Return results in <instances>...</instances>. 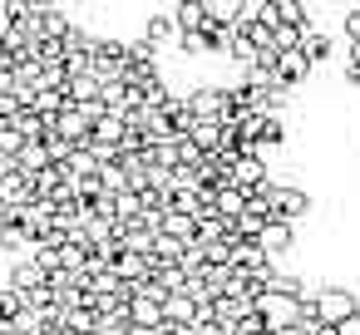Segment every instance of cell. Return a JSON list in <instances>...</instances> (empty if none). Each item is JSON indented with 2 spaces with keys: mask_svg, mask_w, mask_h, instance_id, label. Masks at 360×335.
<instances>
[{
  "mask_svg": "<svg viewBox=\"0 0 360 335\" xmlns=\"http://www.w3.org/2000/svg\"><path fill=\"white\" fill-rule=\"evenodd\" d=\"M266 202H271V222H291V227L316 207L306 188H296V183H276V178H271V197H266Z\"/></svg>",
  "mask_w": 360,
  "mask_h": 335,
  "instance_id": "obj_2",
  "label": "cell"
},
{
  "mask_svg": "<svg viewBox=\"0 0 360 335\" xmlns=\"http://www.w3.org/2000/svg\"><path fill=\"white\" fill-rule=\"evenodd\" d=\"M188 109L198 124H232V104H227V89L222 84H198L188 94Z\"/></svg>",
  "mask_w": 360,
  "mask_h": 335,
  "instance_id": "obj_4",
  "label": "cell"
},
{
  "mask_svg": "<svg viewBox=\"0 0 360 335\" xmlns=\"http://www.w3.org/2000/svg\"><path fill=\"white\" fill-rule=\"evenodd\" d=\"M153 232L143 227V222H134V227H119V251H134V256H153Z\"/></svg>",
  "mask_w": 360,
  "mask_h": 335,
  "instance_id": "obj_12",
  "label": "cell"
},
{
  "mask_svg": "<svg viewBox=\"0 0 360 335\" xmlns=\"http://www.w3.org/2000/svg\"><path fill=\"white\" fill-rule=\"evenodd\" d=\"M129 325H139V330H168V320H163V301H153V296H134L129 301Z\"/></svg>",
  "mask_w": 360,
  "mask_h": 335,
  "instance_id": "obj_8",
  "label": "cell"
},
{
  "mask_svg": "<svg viewBox=\"0 0 360 335\" xmlns=\"http://www.w3.org/2000/svg\"><path fill=\"white\" fill-rule=\"evenodd\" d=\"M266 183H271V173H266V163H262L257 153H237V158H227V188L257 192V188H266Z\"/></svg>",
  "mask_w": 360,
  "mask_h": 335,
  "instance_id": "obj_5",
  "label": "cell"
},
{
  "mask_svg": "<svg viewBox=\"0 0 360 335\" xmlns=\"http://www.w3.org/2000/svg\"><path fill=\"white\" fill-rule=\"evenodd\" d=\"M158 335H183V330H158Z\"/></svg>",
  "mask_w": 360,
  "mask_h": 335,
  "instance_id": "obj_21",
  "label": "cell"
},
{
  "mask_svg": "<svg viewBox=\"0 0 360 335\" xmlns=\"http://www.w3.org/2000/svg\"><path fill=\"white\" fill-rule=\"evenodd\" d=\"M311 70H316V65H311L301 50H291V55H281V60H276V79H281L286 89H301V84L311 79Z\"/></svg>",
  "mask_w": 360,
  "mask_h": 335,
  "instance_id": "obj_10",
  "label": "cell"
},
{
  "mask_svg": "<svg viewBox=\"0 0 360 335\" xmlns=\"http://www.w3.org/2000/svg\"><path fill=\"white\" fill-rule=\"evenodd\" d=\"M232 266H237V271H252V276L271 271V261H266V251H262L257 242H232Z\"/></svg>",
  "mask_w": 360,
  "mask_h": 335,
  "instance_id": "obj_11",
  "label": "cell"
},
{
  "mask_svg": "<svg viewBox=\"0 0 360 335\" xmlns=\"http://www.w3.org/2000/svg\"><path fill=\"white\" fill-rule=\"evenodd\" d=\"M257 247L266 251V261L276 266L281 256H291V247H296V227L291 222H266L262 227V237H257Z\"/></svg>",
  "mask_w": 360,
  "mask_h": 335,
  "instance_id": "obj_6",
  "label": "cell"
},
{
  "mask_svg": "<svg viewBox=\"0 0 360 335\" xmlns=\"http://www.w3.org/2000/svg\"><path fill=\"white\" fill-rule=\"evenodd\" d=\"M198 242H232V222H227V217H217V212L198 217Z\"/></svg>",
  "mask_w": 360,
  "mask_h": 335,
  "instance_id": "obj_15",
  "label": "cell"
},
{
  "mask_svg": "<svg viewBox=\"0 0 360 335\" xmlns=\"http://www.w3.org/2000/svg\"><path fill=\"white\" fill-rule=\"evenodd\" d=\"M237 6H242V0H207V25L237 30Z\"/></svg>",
  "mask_w": 360,
  "mask_h": 335,
  "instance_id": "obj_16",
  "label": "cell"
},
{
  "mask_svg": "<svg viewBox=\"0 0 360 335\" xmlns=\"http://www.w3.org/2000/svg\"><path fill=\"white\" fill-rule=\"evenodd\" d=\"M212 212H217V217H227V222H237V217L247 212V192H242V188H217Z\"/></svg>",
  "mask_w": 360,
  "mask_h": 335,
  "instance_id": "obj_13",
  "label": "cell"
},
{
  "mask_svg": "<svg viewBox=\"0 0 360 335\" xmlns=\"http://www.w3.org/2000/svg\"><path fill=\"white\" fill-rule=\"evenodd\" d=\"M316 315H321L326 325H345L350 315H360L355 286H321V291H316Z\"/></svg>",
  "mask_w": 360,
  "mask_h": 335,
  "instance_id": "obj_3",
  "label": "cell"
},
{
  "mask_svg": "<svg viewBox=\"0 0 360 335\" xmlns=\"http://www.w3.org/2000/svg\"><path fill=\"white\" fill-rule=\"evenodd\" d=\"M301 55H306V60H311V65H321V60H330V35H326V30H316V25H311V30H306V35H301Z\"/></svg>",
  "mask_w": 360,
  "mask_h": 335,
  "instance_id": "obj_14",
  "label": "cell"
},
{
  "mask_svg": "<svg viewBox=\"0 0 360 335\" xmlns=\"http://www.w3.org/2000/svg\"><path fill=\"white\" fill-rule=\"evenodd\" d=\"M335 335H360V315H350L345 325H335Z\"/></svg>",
  "mask_w": 360,
  "mask_h": 335,
  "instance_id": "obj_20",
  "label": "cell"
},
{
  "mask_svg": "<svg viewBox=\"0 0 360 335\" xmlns=\"http://www.w3.org/2000/svg\"><path fill=\"white\" fill-rule=\"evenodd\" d=\"M99 335H129V315H104L99 320Z\"/></svg>",
  "mask_w": 360,
  "mask_h": 335,
  "instance_id": "obj_19",
  "label": "cell"
},
{
  "mask_svg": "<svg viewBox=\"0 0 360 335\" xmlns=\"http://www.w3.org/2000/svg\"><path fill=\"white\" fill-rule=\"evenodd\" d=\"M340 25H345V40H350V45H360V6H350V11L340 15Z\"/></svg>",
  "mask_w": 360,
  "mask_h": 335,
  "instance_id": "obj_18",
  "label": "cell"
},
{
  "mask_svg": "<svg viewBox=\"0 0 360 335\" xmlns=\"http://www.w3.org/2000/svg\"><path fill=\"white\" fill-rule=\"evenodd\" d=\"M183 35H178V20H173V11H153L148 20H143V45H153V50H163V45H178Z\"/></svg>",
  "mask_w": 360,
  "mask_h": 335,
  "instance_id": "obj_7",
  "label": "cell"
},
{
  "mask_svg": "<svg viewBox=\"0 0 360 335\" xmlns=\"http://www.w3.org/2000/svg\"><path fill=\"white\" fill-rule=\"evenodd\" d=\"M178 50H183L188 60H207V55H217V50H212V30H202V35H183Z\"/></svg>",
  "mask_w": 360,
  "mask_h": 335,
  "instance_id": "obj_17",
  "label": "cell"
},
{
  "mask_svg": "<svg viewBox=\"0 0 360 335\" xmlns=\"http://www.w3.org/2000/svg\"><path fill=\"white\" fill-rule=\"evenodd\" d=\"M252 310L262 315L266 330H276V335H301V301H286V296H276V291H262V296L252 301Z\"/></svg>",
  "mask_w": 360,
  "mask_h": 335,
  "instance_id": "obj_1",
  "label": "cell"
},
{
  "mask_svg": "<svg viewBox=\"0 0 360 335\" xmlns=\"http://www.w3.org/2000/svg\"><path fill=\"white\" fill-rule=\"evenodd\" d=\"M173 20H178V35H202L207 30V0H178V6H168Z\"/></svg>",
  "mask_w": 360,
  "mask_h": 335,
  "instance_id": "obj_9",
  "label": "cell"
}]
</instances>
